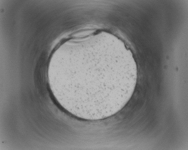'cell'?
Here are the masks:
<instances>
[{"instance_id": "cell-1", "label": "cell", "mask_w": 188, "mask_h": 150, "mask_svg": "<svg viewBox=\"0 0 188 150\" xmlns=\"http://www.w3.org/2000/svg\"><path fill=\"white\" fill-rule=\"evenodd\" d=\"M83 60L74 73L76 77L62 79L64 96L71 110L93 117L118 110L125 93L124 72L111 63Z\"/></svg>"}]
</instances>
